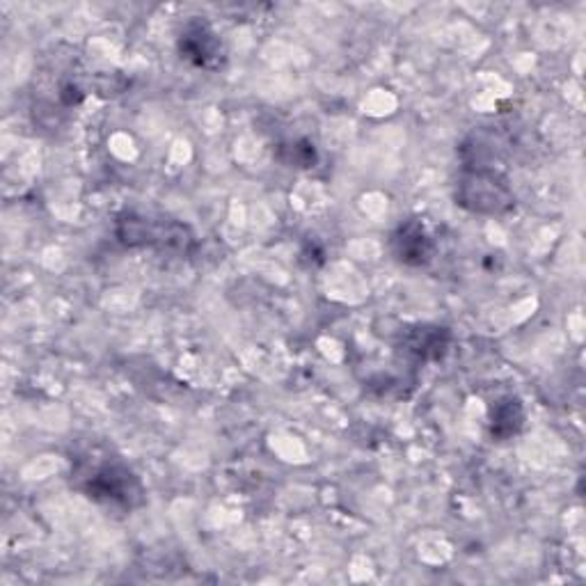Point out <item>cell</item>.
I'll use <instances>...</instances> for the list:
<instances>
[{
    "label": "cell",
    "instance_id": "cell-1",
    "mask_svg": "<svg viewBox=\"0 0 586 586\" xmlns=\"http://www.w3.org/2000/svg\"><path fill=\"white\" fill-rule=\"evenodd\" d=\"M457 204L474 213H488V216H497V213H506L509 209H514L516 198L497 172L470 170L459 181Z\"/></svg>",
    "mask_w": 586,
    "mask_h": 586
},
{
    "label": "cell",
    "instance_id": "cell-2",
    "mask_svg": "<svg viewBox=\"0 0 586 586\" xmlns=\"http://www.w3.org/2000/svg\"><path fill=\"white\" fill-rule=\"evenodd\" d=\"M117 236L120 241L128 248L133 246H151L161 250H185L193 241L189 227L179 223H151L147 218L126 213L122 221H117Z\"/></svg>",
    "mask_w": 586,
    "mask_h": 586
},
{
    "label": "cell",
    "instance_id": "cell-3",
    "mask_svg": "<svg viewBox=\"0 0 586 586\" xmlns=\"http://www.w3.org/2000/svg\"><path fill=\"white\" fill-rule=\"evenodd\" d=\"M90 497L99 502L122 504L126 509L143 502V488L138 478L133 476L124 465H103L99 467L88 482Z\"/></svg>",
    "mask_w": 586,
    "mask_h": 586
},
{
    "label": "cell",
    "instance_id": "cell-4",
    "mask_svg": "<svg viewBox=\"0 0 586 586\" xmlns=\"http://www.w3.org/2000/svg\"><path fill=\"white\" fill-rule=\"evenodd\" d=\"M177 48H179L181 60L191 63L195 67H204V69L218 67V63L223 60V44L218 35L202 21L185 23L183 33L179 35Z\"/></svg>",
    "mask_w": 586,
    "mask_h": 586
},
{
    "label": "cell",
    "instance_id": "cell-5",
    "mask_svg": "<svg viewBox=\"0 0 586 586\" xmlns=\"http://www.w3.org/2000/svg\"><path fill=\"white\" fill-rule=\"evenodd\" d=\"M392 250L398 261L406 266H421L433 255V241L426 234L424 225L417 221H408L398 227L392 236Z\"/></svg>",
    "mask_w": 586,
    "mask_h": 586
},
{
    "label": "cell",
    "instance_id": "cell-6",
    "mask_svg": "<svg viewBox=\"0 0 586 586\" xmlns=\"http://www.w3.org/2000/svg\"><path fill=\"white\" fill-rule=\"evenodd\" d=\"M522 421H525L522 404L516 396H506L491 410V433L497 440H509L522 429Z\"/></svg>",
    "mask_w": 586,
    "mask_h": 586
},
{
    "label": "cell",
    "instance_id": "cell-7",
    "mask_svg": "<svg viewBox=\"0 0 586 586\" xmlns=\"http://www.w3.org/2000/svg\"><path fill=\"white\" fill-rule=\"evenodd\" d=\"M449 335L444 328H419L408 337V349L424 360H440L447 351Z\"/></svg>",
    "mask_w": 586,
    "mask_h": 586
},
{
    "label": "cell",
    "instance_id": "cell-8",
    "mask_svg": "<svg viewBox=\"0 0 586 586\" xmlns=\"http://www.w3.org/2000/svg\"><path fill=\"white\" fill-rule=\"evenodd\" d=\"M60 99H63L65 105H76V103L83 101V92L78 90L76 86H65L63 92H60Z\"/></svg>",
    "mask_w": 586,
    "mask_h": 586
}]
</instances>
